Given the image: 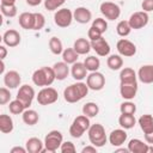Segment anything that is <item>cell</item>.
Masks as SVG:
<instances>
[{
    "mask_svg": "<svg viewBox=\"0 0 153 153\" xmlns=\"http://www.w3.org/2000/svg\"><path fill=\"white\" fill-rule=\"evenodd\" d=\"M120 111H121V114H130V115H134L136 112V105L133 102L127 100V102H124V103L121 104Z\"/></svg>",
    "mask_w": 153,
    "mask_h": 153,
    "instance_id": "f35d334b",
    "label": "cell"
},
{
    "mask_svg": "<svg viewBox=\"0 0 153 153\" xmlns=\"http://www.w3.org/2000/svg\"><path fill=\"white\" fill-rule=\"evenodd\" d=\"M22 118H23V122L27 126H35L38 120H39V116L38 114L35 111V110H31V109H26L23 114H22Z\"/></svg>",
    "mask_w": 153,
    "mask_h": 153,
    "instance_id": "83f0119b",
    "label": "cell"
},
{
    "mask_svg": "<svg viewBox=\"0 0 153 153\" xmlns=\"http://www.w3.org/2000/svg\"><path fill=\"white\" fill-rule=\"evenodd\" d=\"M128 22H129V25L131 26V29H134V30L142 29V27H145V26L147 25V23H148V14H147V12H145V11L134 12V13L129 17Z\"/></svg>",
    "mask_w": 153,
    "mask_h": 153,
    "instance_id": "8fae6325",
    "label": "cell"
},
{
    "mask_svg": "<svg viewBox=\"0 0 153 153\" xmlns=\"http://www.w3.org/2000/svg\"><path fill=\"white\" fill-rule=\"evenodd\" d=\"M57 98H59L57 91L54 87H49V86L43 87L37 94V102L41 105H50L55 103Z\"/></svg>",
    "mask_w": 153,
    "mask_h": 153,
    "instance_id": "5b68a950",
    "label": "cell"
},
{
    "mask_svg": "<svg viewBox=\"0 0 153 153\" xmlns=\"http://www.w3.org/2000/svg\"><path fill=\"white\" fill-rule=\"evenodd\" d=\"M6 55H7V49H6V47H5V45H0V59L4 60V59L6 57Z\"/></svg>",
    "mask_w": 153,
    "mask_h": 153,
    "instance_id": "f907efd6",
    "label": "cell"
},
{
    "mask_svg": "<svg viewBox=\"0 0 153 153\" xmlns=\"http://www.w3.org/2000/svg\"><path fill=\"white\" fill-rule=\"evenodd\" d=\"M145 141L148 143V145H153V130L145 134Z\"/></svg>",
    "mask_w": 153,
    "mask_h": 153,
    "instance_id": "c3c4849f",
    "label": "cell"
},
{
    "mask_svg": "<svg viewBox=\"0 0 153 153\" xmlns=\"http://www.w3.org/2000/svg\"><path fill=\"white\" fill-rule=\"evenodd\" d=\"M13 127H14L13 126V120H12L11 116L5 115V114L0 115V130H1V133L8 134L13 130Z\"/></svg>",
    "mask_w": 153,
    "mask_h": 153,
    "instance_id": "4316f807",
    "label": "cell"
},
{
    "mask_svg": "<svg viewBox=\"0 0 153 153\" xmlns=\"http://www.w3.org/2000/svg\"><path fill=\"white\" fill-rule=\"evenodd\" d=\"M87 135H88V140H90L91 145L96 146L97 148L98 147H103L108 141V136L105 134V129L99 123L91 124L88 130H87Z\"/></svg>",
    "mask_w": 153,
    "mask_h": 153,
    "instance_id": "3957f363",
    "label": "cell"
},
{
    "mask_svg": "<svg viewBox=\"0 0 153 153\" xmlns=\"http://www.w3.org/2000/svg\"><path fill=\"white\" fill-rule=\"evenodd\" d=\"M73 12L68 8H60L54 14V22L60 27H67L72 24L73 20Z\"/></svg>",
    "mask_w": 153,
    "mask_h": 153,
    "instance_id": "52a82bcc",
    "label": "cell"
},
{
    "mask_svg": "<svg viewBox=\"0 0 153 153\" xmlns=\"http://www.w3.org/2000/svg\"><path fill=\"white\" fill-rule=\"evenodd\" d=\"M100 36H102V33H100L98 30H96L93 26H91V27L88 29V31H87V37L90 38V41L97 39V38H99Z\"/></svg>",
    "mask_w": 153,
    "mask_h": 153,
    "instance_id": "f6af8a7d",
    "label": "cell"
},
{
    "mask_svg": "<svg viewBox=\"0 0 153 153\" xmlns=\"http://www.w3.org/2000/svg\"><path fill=\"white\" fill-rule=\"evenodd\" d=\"M73 18L80 24H86L92 19V13L87 7H76L73 12Z\"/></svg>",
    "mask_w": 153,
    "mask_h": 153,
    "instance_id": "2e32d148",
    "label": "cell"
},
{
    "mask_svg": "<svg viewBox=\"0 0 153 153\" xmlns=\"http://www.w3.org/2000/svg\"><path fill=\"white\" fill-rule=\"evenodd\" d=\"M142 11L145 12H152L153 11V0H143L141 4Z\"/></svg>",
    "mask_w": 153,
    "mask_h": 153,
    "instance_id": "bcb514c9",
    "label": "cell"
},
{
    "mask_svg": "<svg viewBox=\"0 0 153 153\" xmlns=\"http://www.w3.org/2000/svg\"><path fill=\"white\" fill-rule=\"evenodd\" d=\"M1 4L11 5V4H16V0H1Z\"/></svg>",
    "mask_w": 153,
    "mask_h": 153,
    "instance_id": "f5cc1de1",
    "label": "cell"
},
{
    "mask_svg": "<svg viewBox=\"0 0 153 153\" xmlns=\"http://www.w3.org/2000/svg\"><path fill=\"white\" fill-rule=\"evenodd\" d=\"M73 48L74 50L79 54V55H86L90 53V50L92 49L91 47V41L84 38V37H80L78 39H75L74 44H73Z\"/></svg>",
    "mask_w": 153,
    "mask_h": 153,
    "instance_id": "ffe728a7",
    "label": "cell"
},
{
    "mask_svg": "<svg viewBox=\"0 0 153 153\" xmlns=\"http://www.w3.org/2000/svg\"><path fill=\"white\" fill-rule=\"evenodd\" d=\"M115 152H116V153H118V152H123V153H128V152H129V149H128V147H127V148H118V149H116Z\"/></svg>",
    "mask_w": 153,
    "mask_h": 153,
    "instance_id": "db71d44e",
    "label": "cell"
},
{
    "mask_svg": "<svg viewBox=\"0 0 153 153\" xmlns=\"http://www.w3.org/2000/svg\"><path fill=\"white\" fill-rule=\"evenodd\" d=\"M43 146L44 142H42L38 137H30L25 143V148L29 153H42Z\"/></svg>",
    "mask_w": 153,
    "mask_h": 153,
    "instance_id": "cb8c5ba5",
    "label": "cell"
},
{
    "mask_svg": "<svg viewBox=\"0 0 153 153\" xmlns=\"http://www.w3.org/2000/svg\"><path fill=\"white\" fill-rule=\"evenodd\" d=\"M71 73H72V76L78 80V81H81L82 79H85L87 76V68L85 67L84 62H75L72 65V68H71Z\"/></svg>",
    "mask_w": 153,
    "mask_h": 153,
    "instance_id": "44dd1931",
    "label": "cell"
},
{
    "mask_svg": "<svg viewBox=\"0 0 153 153\" xmlns=\"http://www.w3.org/2000/svg\"><path fill=\"white\" fill-rule=\"evenodd\" d=\"M84 65H85V67L87 68V71H90V72H96V71H98L99 67H100V61H99V59L96 57V56H88V57L85 59Z\"/></svg>",
    "mask_w": 153,
    "mask_h": 153,
    "instance_id": "e575fe53",
    "label": "cell"
},
{
    "mask_svg": "<svg viewBox=\"0 0 153 153\" xmlns=\"http://www.w3.org/2000/svg\"><path fill=\"white\" fill-rule=\"evenodd\" d=\"M120 93H121V97L127 100L135 98L137 93V80L136 81H121Z\"/></svg>",
    "mask_w": 153,
    "mask_h": 153,
    "instance_id": "30bf717a",
    "label": "cell"
},
{
    "mask_svg": "<svg viewBox=\"0 0 153 153\" xmlns=\"http://www.w3.org/2000/svg\"><path fill=\"white\" fill-rule=\"evenodd\" d=\"M63 142V136L59 130H50L44 137V148L42 152H56Z\"/></svg>",
    "mask_w": 153,
    "mask_h": 153,
    "instance_id": "277c9868",
    "label": "cell"
},
{
    "mask_svg": "<svg viewBox=\"0 0 153 153\" xmlns=\"http://www.w3.org/2000/svg\"><path fill=\"white\" fill-rule=\"evenodd\" d=\"M2 41L7 47L14 48L20 43V33L17 30L10 29V30L5 31V33L2 36Z\"/></svg>",
    "mask_w": 153,
    "mask_h": 153,
    "instance_id": "9a60e30c",
    "label": "cell"
},
{
    "mask_svg": "<svg viewBox=\"0 0 153 153\" xmlns=\"http://www.w3.org/2000/svg\"><path fill=\"white\" fill-rule=\"evenodd\" d=\"M18 23L25 30H33V27H35V13L23 12L19 16Z\"/></svg>",
    "mask_w": 153,
    "mask_h": 153,
    "instance_id": "d6986e66",
    "label": "cell"
},
{
    "mask_svg": "<svg viewBox=\"0 0 153 153\" xmlns=\"http://www.w3.org/2000/svg\"><path fill=\"white\" fill-rule=\"evenodd\" d=\"M66 0H44V7L48 11H55L65 4Z\"/></svg>",
    "mask_w": 153,
    "mask_h": 153,
    "instance_id": "60d3db41",
    "label": "cell"
},
{
    "mask_svg": "<svg viewBox=\"0 0 153 153\" xmlns=\"http://www.w3.org/2000/svg\"><path fill=\"white\" fill-rule=\"evenodd\" d=\"M106 65L111 71H118L122 68L123 66V60L121 57V55H110L106 60Z\"/></svg>",
    "mask_w": 153,
    "mask_h": 153,
    "instance_id": "f1b7e54d",
    "label": "cell"
},
{
    "mask_svg": "<svg viewBox=\"0 0 153 153\" xmlns=\"http://www.w3.org/2000/svg\"><path fill=\"white\" fill-rule=\"evenodd\" d=\"M137 78L143 84L153 82V65H143L137 71Z\"/></svg>",
    "mask_w": 153,
    "mask_h": 153,
    "instance_id": "ac0fdd59",
    "label": "cell"
},
{
    "mask_svg": "<svg viewBox=\"0 0 153 153\" xmlns=\"http://www.w3.org/2000/svg\"><path fill=\"white\" fill-rule=\"evenodd\" d=\"M130 31H131V26L129 25V22L128 20H121L117 24V26H116V32L121 37L128 36L130 33Z\"/></svg>",
    "mask_w": 153,
    "mask_h": 153,
    "instance_id": "8d00e7d4",
    "label": "cell"
},
{
    "mask_svg": "<svg viewBox=\"0 0 153 153\" xmlns=\"http://www.w3.org/2000/svg\"><path fill=\"white\" fill-rule=\"evenodd\" d=\"M78 57H79V54L74 50V48H67L62 53V60L68 65L75 63L78 61Z\"/></svg>",
    "mask_w": 153,
    "mask_h": 153,
    "instance_id": "f546056e",
    "label": "cell"
},
{
    "mask_svg": "<svg viewBox=\"0 0 153 153\" xmlns=\"http://www.w3.org/2000/svg\"><path fill=\"white\" fill-rule=\"evenodd\" d=\"M148 152H153V147H148Z\"/></svg>",
    "mask_w": 153,
    "mask_h": 153,
    "instance_id": "9f6ffc18",
    "label": "cell"
},
{
    "mask_svg": "<svg viewBox=\"0 0 153 153\" xmlns=\"http://www.w3.org/2000/svg\"><path fill=\"white\" fill-rule=\"evenodd\" d=\"M10 99H11V92L8 87H1L0 88V104L5 105L10 102Z\"/></svg>",
    "mask_w": 153,
    "mask_h": 153,
    "instance_id": "b9f144b4",
    "label": "cell"
},
{
    "mask_svg": "<svg viewBox=\"0 0 153 153\" xmlns=\"http://www.w3.org/2000/svg\"><path fill=\"white\" fill-rule=\"evenodd\" d=\"M97 152V147L93 146V145H90V146H86L81 149V153H96Z\"/></svg>",
    "mask_w": 153,
    "mask_h": 153,
    "instance_id": "7dc6e473",
    "label": "cell"
},
{
    "mask_svg": "<svg viewBox=\"0 0 153 153\" xmlns=\"http://www.w3.org/2000/svg\"><path fill=\"white\" fill-rule=\"evenodd\" d=\"M91 26H93L96 30H98L102 35L108 30V23H106V20L103 19V18H96V19L92 22V25H91Z\"/></svg>",
    "mask_w": 153,
    "mask_h": 153,
    "instance_id": "ab89813d",
    "label": "cell"
},
{
    "mask_svg": "<svg viewBox=\"0 0 153 153\" xmlns=\"http://www.w3.org/2000/svg\"><path fill=\"white\" fill-rule=\"evenodd\" d=\"M8 109H10V112L11 114H13V115H19V114H23L25 110H26V108H25V105L18 99V98H16L14 100H12V102H10V105H8Z\"/></svg>",
    "mask_w": 153,
    "mask_h": 153,
    "instance_id": "d590c367",
    "label": "cell"
},
{
    "mask_svg": "<svg viewBox=\"0 0 153 153\" xmlns=\"http://www.w3.org/2000/svg\"><path fill=\"white\" fill-rule=\"evenodd\" d=\"M116 48H117V51L120 53V55L126 56V57H130L136 54V45L126 38H121L117 42Z\"/></svg>",
    "mask_w": 153,
    "mask_h": 153,
    "instance_id": "7c38bea8",
    "label": "cell"
},
{
    "mask_svg": "<svg viewBox=\"0 0 153 153\" xmlns=\"http://www.w3.org/2000/svg\"><path fill=\"white\" fill-rule=\"evenodd\" d=\"M45 25V18L42 13H35V27L33 30H41Z\"/></svg>",
    "mask_w": 153,
    "mask_h": 153,
    "instance_id": "7bdbcfd3",
    "label": "cell"
},
{
    "mask_svg": "<svg viewBox=\"0 0 153 153\" xmlns=\"http://www.w3.org/2000/svg\"><path fill=\"white\" fill-rule=\"evenodd\" d=\"M22 82V76L17 71H8L4 74V84L8 88H17Z\"/></svg>",
    "mask_w": 153,
    "mask_h": 153,
    "instance_id": "5bb4252c",
    "label": "cell"
},
{
    "mask_svg": "<svg viewBox=\"0 0 153 153\" xmlns=\"http://www.w3.org/2000/svg\"><path fill=\"white\" fill-rule=\"evenodd\" d=\"M98 112H99V106L93 102H88L82 106V114L86 115L87 117H96Z\"/></svg>",
    "mask_w": 153,
    "mask_h": 153,
    "instance_id": "836d02e7",
    "label": "cell"
},
{
    "mask_svg": "<svg viewBox=\"0 0 153 153\" xmlns=\"http://www.w3.org/2000/svg\"><path fill=\"white\" fill-rule=\"evenodd\" d=\"M60 151L62 153H74L75 152V146L71 141H65V142H62V145L60 147Z\"/></svg>",
    "mask_w": 153,
    "mask_h": 153,
    "instance_id": "ee69618b",
    "label": "cell"
},
{
    "mask_svg": "<svg viewBox=\"0 0 153 153\" xmlns=\"http://www.w3.org/2000/svg\"><path fill=\"white\" fill-rule=\"evenodd\" d=\"M0 10H1V13H2L5 17L12 18V17H16V16H17V6H16L14 4H11V5L1 4Z\"/></svg>",
    "mask_w": 153,
    "mask_h": 153,
    "instance_id": "74e56055",
    "label": "cell"
},
{
    "mask_svg": "<svg viewBox=\"0 0 153 153\" xmlns=\"http://www.w3.org/2000/svg\"><path fill=\"white\" fill-rule=\"evenodd\" d=\"M26 148H23V147H19V146H16L13 148H11V153H26Z\"/></svg>",
    "mask_w": 153,
    "mask_h": 153,
    "instance_id": "681fc988",
    "label": "cell"
},
{
    "mask_svg": "<svg viewBox=\"0 0 153 153\" xmlns=\"http://www.w3.org/2000/svg\"><path fill=\"white\" fill-rule=\"evenodd\" d=\"M91 47L96 51V54L99 56H108L110 54V45L105 41V38H103L102 36L97 39L91 41Z\"/></svg>",
    "mask_w": 153,
    "mask_h": 153,
    "instance_id": "4fadbf2b",
    "label": "cell"
},
{
    "mask_svg": "<svg viewBox=\"0 0 153 153\" xmlns=\"http://www.w3.org/2000/svg\"><path fill=\"white\" fill-rule=\"evenodd\" d=\"M86 130H87V129H86L84 126H81L80 123H78L76 121H73L72 124H71V127H69V134H71V136H73L74 139L81 137Z\"/></svg>",
    "mask_w": 153,
    "mask_h": 153,
    "instance_id": "4dcf8cb0",
    "label": "cell"
},
{
    "mask_svg": "<svg viewBox=\"0 0 153 153\" xmlns=\"http://www.w3.org/2000/svg\"><path fill=\"white\" fill-rule=\"evenodd\" d=\"M136 73L130 67H124L120 73V81H136Z\"/></svg>",
    "mask_w": 153,
    "mask_h": 153,
    "instance_id": "d6a6232c",
    "label": "cell"
},
{
    "mask_svg": "<svg viewBox=\"0 0 153 153\" xmlns=\"http://www.w3.org/2000/svg\"><path fill=\"white\" fill-rule=\"evenodd\" d=\"M136 123V120L134 117V115L130 114H121L118 117V124L123 128V129H131Z\"/></svg>",
    "mask_w": 153,
    "mask_h": 153,
    "instance_id": "484cf974",
    "label": "cell"
},
{
    "mask_svg": "<svg viewBox=\"0 0 153 153\" xmlns=\"http://www.w3.org/2000/svg\"><path fill=\"white\" fill-rule=\"evenodd\" d=\"M148 147V143H145L139 139H131L128 142V149L130 153H147Z\"/></svg>",
    "mask_w": 153,
    "mask_h": 153,
    "instance_id": "7402d4cb",
    "label": "cell"
},
{
    "mask_svg": "<svg viewBox=\"0 0 153 153\" xmlns=\"http://www.w3.org/2000/svg\"><path fill=\"white\" fill-rule=\"evenodd\" d=\"M4 71H5V63H4V60H1V68H0V73L4 74Z\"/></svg>",
    "mask_w": 153,
    "mask_h": 153,
    "instance_id": "11a10c76",
    "label": "cell"
},
{
    "mask_svg": "<svg viewBox=\"0 0 153 153\" xmlns=\"http://www.w3.org/2000/svg\"><path fill=\"white\" fill-rule=\"evenodd\" d=\"M42 2V0H26V4L30 6H38Z\"/></svg>",
    "mask_w": 153,
    "mask_h": 153,
    "instance_id": "816d5d0a",
    "label": "cell"
},
{
    "mask_svg": "<svg viewBox=\"0 0 153 153\" xmlns=\"http://www.w3.org/2000/svg\"><path fill=\"white\" fill-rule=\"evenodd\" d=\"M139 124H140V128L143 131V134H147V133L152 131L153 130V116L149 115V114L142 115L139 118Z\"/></svg>",
    "mask_w": 153,
    "mask_h": 153,
    "instance_id": "d4e9b609",
    "label": "cell"
},
{
    "mask_svg": "<svg viewBox=\"0 0 153 153\" xmlns=\"http://www.w3.org/2000/svg\"><path fill=\"white\" fill-rule=\"evenodd\" d=\"M86 84H87L90 90L100 91L105 86V76L100 72H98V71L91 72L86 76Z\"/></svg>",
    "mask_w": 153,
    "mask_h": 153,
    "instance_id": "ba28073f",
    "label": "cell"
},
{
    "mask_svg": "<svg viewBox=\"0 0 153 153\" xmlns=\"http://www.w3.org/2000/svg\"><path fill=\"white\" fill-rule=\"evenodd\" d=\"M56 80L55 72L53 67H42L33 72L32 74V81L36 86H50Z\"/></svg>",
    "mask_w": 153,
    "mask_h": 153,
    "instance_id": "7a4b0ae2",
    "label": "cell"
},
{
    "mask_svg": "<svg viewBox=\"0 0 153 153\" xmlns=\"http://www.w3.org/2000/svg\"><path fill=\"white\" fill-rule=\"evenodd\" d=\"M127 140V133H126V129H115L110 133L109 135V142L115 146V147H118V146H122Z\"/></svg>",
    "mask_w": 153,
    "mask_h": 153,
    "instance_id": "e0dca14e",
    "label": "cell"
},
{
    "mask_svg": "<svg viewBox=\"0 0 153 153\" xmlns=\"http://www.w3.org/2000/svg\"><path fill=\"white\" fill-rule=\"evenodd\" d=\"M49 49H50V51H51L53 54H55V55L62 54V53H63V45H62L61 39L57 38V37H55V36L51 37V38L49 39Z\"/></svg>",
    "mask_w": 153,
    "mask_h": 153,
    "instance_id": "1f68e13d",
    "label": "cell"
},
{
    "mask_svg": "<svg viewBox=\"0 0 153 153\" xmlns=\"http://www.w3.org/2000/svg\"><path fill=\"white\" fill-rule=\"evenodd\" d=\"M17 98L25 105L26 109H29V106L32 104V100L35 98V90L32 86L30 85H22L18 90L17 93Z\"/></svg>",
    "mask_w": 153,
    "mask_h": 153,
    "instance_id": "9c48e42d",
    "label": "cell"
},
{
    "mask_svg": "<svg viewBox=\"0 0 153 153\" xmlns=\"http://www.w3.org/2000/svg\"><path fill=\"white\" fill-rule=\"evenodd\" d=\"M100 13L109 20H115L120 17L121 14V8L117 4L112 2V1H104L100 4Z\"/></svg>",
    "mask_w": 153,
    "mask_h": 153,
    "instance_id": "8992f818",
    "label": "cell"
},
{
    "mask_svg": "<svg viewBox=\"0 0 153 153\" xmlns=\"http://www.w3.org/2000/svg\"><path fill=\"white\" fill-rule=\"evenodd\" d=\"M53 69H54V72H55L56 80H65V79L68 76V74H69V67H68V63H66L65 61L54 63Z\"/></svg>",
    "mask_w": 153,
    "mask_h": 153,
    "instance_id": "603a6c76",
    "label": "cell"
},
{
    "mask_svg": "<svg viewBox=\"0 0 153 153\" xmlns=\"http://www.w3.org/2000/svg\"><path fill=\"white\" fill-rule=\"evenodd\" d=\"M88 86L87 84L82 81H78L76 84H72L67 86L63 91V98L67 103H76L81 100L88 93Z\"/></svg>",
    "mask_w": 153,
    "mask_h": 153,
    "instance_id": "6da1fadb",
    "label": "cell"
}]
</instances>
